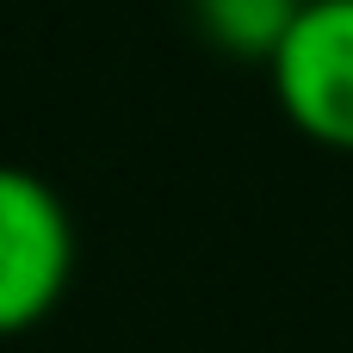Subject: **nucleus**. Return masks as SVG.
<instances>
[{
    "mask_svg": "<svg viewBox=\"0 0 353 353\" xmlns=\"http://www.w3.org/2000/svg\"><path fill=\"white\" fill-rule=\"evenodd\" d=\"M267 81L298 137L353 155V0H310L273 50Z\"/></svg>",
    "mask_w": 353,
    "mask_h": 353,
    "instance_id": "obj_2",
    "label": "nucleus"
},
{
    "mask_svg": "<svg viewBox=\"0 0 353 353\" xmlns=\"http://www.w3.org/2000/svg\"><path fill=\"white\" fill-rule=\"evenodd\" d=\"M304 6L310 0H192V25H199V37L211 50L267 68Z\"/></svg>",
    "mask_w": 353,
    "mask_h": 353,
    "instance_id": "obj_3",
    "label": "nucleus"
},
{
    "mask_svg": "<svg viewBox=\"0 0 353 353\" xmlns=\"http://www.w3.org/2000/svg\"><path fill=\"white\" fill-rule=\"evenodd\" d=\"M74 279V217L62 192L19 168L0 161V341L37 329Z\"/></svg>",
    "mask_w": 353,
    "mask_h": 353,
    "instance_id": "obj_1",
    "label": "nucleus"
}]
</instances>
